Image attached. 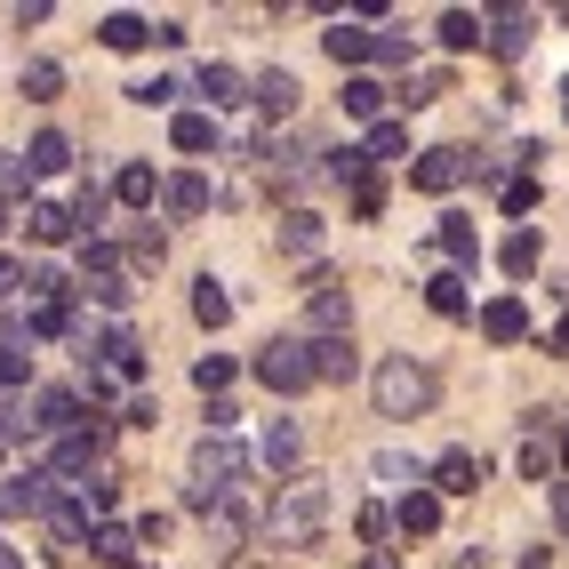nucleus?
Returning a JSON list of instances; mask_svg holds the SVG:
<instances>
[{"label": "nucleus", "instance_id": "obj_32", "mask_svg": "<svg viewBox=\"0 0 569 569\" xmlns=\"http://www.w3.org/2000/svg\"><path fill=\"white\" fill-rule=\"evenodd\" d=\"M169 137H177V153H209L217 144V112H177Z\"/></svg>", "mask_w": 569, "mask_h": 569}, {"label": "nucleus", "instance_id": "obj_22", "mask_svg": "<svg viewBox=\"0 0 569 569\" xmlns=\"http://www.w3.org/2000/svg\"><path fill=\"white\" fill-rule=\"evenodd\" d=\"M193 89H201V97H209L217 112H233V104L249 97V81H241L233 64H201V72H193Z\"/></svg>", "mask_w": 569, "mask_h": 569}, {"label": "nucleus", "instance_id": "obj_28", "mask_svg": "<svg viewBox=\"0 0 569 569\" xmlns=\"http://www.w3.org/2000/svg\"><path fill=\"white\" fill-rule=\"evenodd\" d=\"M281 257H321V217L313 209H289L281 217Z\"/></svg>", "mask_w": 569, "mask_h": 569}, {"label": "nucleus", "instance_id": "obj_12", "mask_svg": "<svg viewBox=\"0 0 569 569\" xmlns=\"http://www.w3.org/2000/svg\"><path fill=\"white\" fill-rule=\"evenodd\" d=\"M481 337H489V346H521V337H529V306H521V297H489V306H481Z\"/></svg>", "mask_w": 569, "mask_h": 569}, {"label": "nucleus", "instance_id": "obj_19", "mask_svg": "<svg viewBox=\"0 0 569 569\" xmlns=\"http://www.w3.org/2000/svg\"><path fill=\"white\" fill-rule=\"evenodd\" d=\"M353 369H361L353 337H321V346H313V386H346Z\"/></svg>", "mask_w": 569, "mask_h": 569}, {"label": "nucleus", "instance_id": "obj_29", "mask_svg": "<svg viewBox=\"0 0 569 569\" xmlns=\"http://www.w3.org/2000/svg\"><path fill=\"white\" fill-rule=\"evenodd\" d=\"M112 201H129V209H153V201H161V177L144 169V161H129L121 177H112Z\"/></svg>", "mask_w": 569, "mask_h": 569}, {"label": "nucleus", "instance_id": "obj_2", "mask_svg": "<svg viewBox=\"0 0 569 569\" xmlns=\"http://www.w3.org/2000/svg\"><path fill=\"white\" fill-rule=\"evenodd\" d=\"M369 401H377V417H426L441 401V377H433V361H417V353H386L369 369Z\"/></svg>", "mask_w": 569, "mask_h": 569}, {"label": "nucleus", "instance_id": "obj_17", "mask_svg": "<svg viewBox=\"0 0 569 569\" xmlns=\"http://www.w3.org/2000/svg\"><path fill=\"white\" fill-rule=\"evenodd\" d=\"M161 209L184 224V217H201L209 209V177H193V169H177V177H161Z\"/></svg>", "mask_w": 569, "mask_h": 569}, {"label": "nucleus", "instance_id": "obj_23", "mask_svg": "<svg viewBox=\"0 0 569 569\" xmlns=\"http://www.w3.org/2000/svg\"><path fill=\"white\" fill-rule=\"evenodd\" d=\"M64 161H72V137L64 129H41V137L24 144V177H57Z\"/></svg>", "mask_w": 569, "mask_h": 569}, {"label": "nucleus", "instance_id": "obj_55", "mask_svg": "<svg viewBox=\"0 0 569 569\" xmlns=\"http://www.w3.org/2000/svg\"><path fill=\"white\" fill-rule=\"evenodd\" d=\"M9 224H17V209H9V193H0V233H9Z\"/></svg>", "mask_w": 569, "mask_h": 569}, {"label": "nucleus", "instance_id": "obj_52", "mask_svg": "<svg viewBox=\"0 0 569 569\" xmlns=\"http://www.w3.org/2000/svg\"><path fill=\"white\" fill-rule=\"evenodd\" d=\"M553 521H561V529H569V481H561V489H553Z\"/></svg>", "mask_w": 569, "mask_h": 569}, {"label": "nucleus", "instance_id": "obj_34", "mask_svg": "<svg viewBox=\"0 0 569 569\" xmlns=\"http://www.w3.org/2000/svg\"><path fill=\"white\" fill-rule=\"evenodd\" d=\"M41 521L57 529V538H64V546H81V538H89V506H72V498H64V489H57V498H49V513H41Z\"/></svg>", "mask_w": 569, "mask_h": 569}, {"label": "nucleus", "instance_id": "obj_9", "mask_svg": "<svg viewBox=\"0 0 569 569\" xmlns=\"http://www.w3.org/2000/svg\"><path fill=\"white\" fill-rule=\"evenodd\" d=\"M481 449H449V458H433L426 466V489H433V498H473V489H481Z\"/></svg>", "mask_w": 569, "mask_h": 569}, {"label": "nucleus", "instance_id": "obj_11", "mask_svg": "<svg viewBox=\"0 0 569 569\" xmlns=\"http://www.w3.org/2000/svg\"><path fill=\"white\" fill-rule=\"evenodd\" d=\"M24 346H49V337H64L72 329V297H24Z\"/></svg>", "mask_w": 569, "mask_h": 569}, {"label": "nucleus", "instance_id": "obj_46", "mask_svg": "<svg viewBox=\"0 0 569 569\" xmlns=\"http://www.w3.org/2000/svg\"><path fill=\"white\" fill-rule=\"evenodd\" d=\"M361 538H369V553H386V538H393V513H386V506H361Z\"/></svg>", "mask_w": 569, "mask_h": 569}, {"label": "nucleus", "instance_id": "obj_38", "mask_svg": "<svg viewBox=\"0 0 569 569\" xmlns=\"http://www.w3.org/2000/svg\"><path fill=\"white\" fill-rule=\"evenodd\" d=\"M538 257H546V249H538V233H529V224H521V233H513V241L498 249V264H506L513 281H529V273H538Z\"/></svg>", "mask_w": 569, "mask_h": 569}, {"label": "nucleus", "instance_id": "obj_7", "mask_svg": "<svg viewBox=\"0 0 569 569\" xmlns=\"http://www.w3.org/2000/svg\"><path fill=\"white\" fill-rule=\"evenodd\" d=\"M473 169H481V161L466 153V144H426V153H417V169H409V184H417V193H458Z\"/></svg>", "mask_w": 569, "mask_h": 569}, {"label": "nucleus", "instance_id": "obj_10", "mask_svg": "<svg viewBox=\"0 0 569 569\" xmlns=\"http://www.w3.org/2000/svg\"><path fill=\"white\" fill-rule=\"evenodd\" d=\"M529 9H481V49H498V57H521L529 49Z\"/></svg>", "mask_w": 569, "mask_h": 569}, {"label": "nucleus", "instance_id": "obj_5", "mask_svg": "<svg viewBox=\"0 0 569 569\" xmlns=\"http://www.w3.org/2000/svg\"><path fill=\"white\" fill-rule=\"evenodd\" d=\"M321 337H353V297L337 289L329 264H313V289H306V346H321Z\"/></svg>", "mask_w": 569, "mask_h": 569}, {"label": "nucleus", "instance_id": "obj_27", "mask_svg": "<svg viewBox=\"0 0 569 569\" xmlns=\"http://www.w3.org/2000/svg\"><path fill=\"white\" fill-rule=\"evenodd\" d=\"M24 377H32V346H24V329L17 321H0V386H24Z\"/></svg>", "mask_w": 569, "mask_h": 569}, {"label": "nucleus", "instance_id": "obj_49", "mask_svg": "<svg viewBox=\"0 0 569 569\" xmlns=\"http://www.w3.org/2000/svg\"><path fill=\"white\" fill-rule=\"evenodd\" d=\"M17 281H24V264H17V257H0V297H17Z\"/></svg>", "mask_w": 569, "mask_h": 569}, {"label": "nucleus", "instance_id": "obj_44", "mask_svg": "<svg viewBox=\"0 0 569 569\" xmlns=\"http://www.w3.org/2000/svg\"><path fill=\"white\" fill-rule=\"evenodd\" d=\"M498 201H506V217H529V209H538V177H506Z\"/></svg>", "mask_w": 569, "mask_h": 569}, {"label": "nucleus", "instance_id": "obj_25", "mask_svg": "<svg viewBox=\"0 0 569 569\" xmlns=\"http://www.w3.org/2000/svg\"><path fill=\"white\" fill-rule=\"evenodd\" d=\"M297 458H306V433H297L289 417H273V426H264V466H273V473H297Z\"/></svg>", "mask_w": 569, "mask_h": 569}, {"label": "nucleus", "instance_id": "obj_36", "mask_svg": "<svg viewBox=\"0 0 569 569\" xmlns=\"http://www.w3.org/2000/svg\"><path fill=\"white\" fill-rule=\"evenodd\" d=\"M401 153H409V129H401V121H377L369 144H361V161H369V169H377V161H401Z\"/></svg>", "mask_w": 569, "mask_h": 569}, {"label": "nucleus", "instance_id": "obj_1", "mask_svg": "<svg viewBox=\"0 0 569 569\" xmlns=\"http://www.w3.org/2000/svg\"><path fill=\"white\" fill-rule=\"evenodd\" d=\"M241 481H249V449L233 433H201L193 441V489H184V506L217 513L224 498H241Z\"/></svg>", "mask_w": 569, "mask_h": 569}, {"label": "nucleus", "instance_id": "obj_15", "mask_svg": "<svg viewBox=\"0 0 569 569\" xmlns=\"http://www.w3.org/2000/svg\"><path fill=\"white\" fill-rule=\"evenodd\" d=\"M393 529H401V538H433V529H441V498H433V489H401Z\"/></svg>", "mask_w": 569, "mask_h": 569}, {"label": "nucleus", "instance_id": "obj_20", "mask_svg": "<svg viewBox=\"0 0 569 569\" xmlns=\"http://www.w3.org/2000/svg\"><path fill=\"white\" fill-rule=\"evenodd\" d=\"M386 97H393L386 81H369V72H346V97H337V104H346L353 121H369V129H377V121H386Z\"/></svg>", "mask_w": 569, "mask_h": 569}, {"label": "nucleus", "instance_id": "obj_31", "mask_svg": "<svg viewBox=\"0 0 569 569\" xmlns=\"http://www.w3.org/2000/svg\"><path fill=\"white\" fill-rule=\"evenodd\" d=\"M393 97H401V104L417 112V104H433V97H449V72H441V64H417V72H401V89H393Z\"/></svg>", "mask_w": 569, "mask_h": 569}, {"label": "nucleus", "instance_id": "obj_51", "mask_svg": "<svg viewBox=\"0 0 569 569\" xmlns=\"http://www.w3.org/2000/svg\"><path fill=\"white\" fill-rule=\"evenodd\" d=\"M521 569H553V553H546V546H529V553H521Z\"/></svg>", "mask_w": 569, "mask_h": 569}, {"label": "nucleus", "instance_id": "obj_14", "mask_svg": "<svg viewBox=\"0 0 569 569\" xmlns=\"http://www.w3.org/2000/svg\"><path fill=\"white\" fill-rule=\"evenodd\" d=\"M441 257H449V273H473L481 264V233H473V217H441Z\"/></svg>", "mask_w": 569, "mask_h": 569}, {"label": "nucleus", "instance_id": "obj_43", "mask_svg": "<svg viewBox=\"0 0 569 569\" xmlns=\"http://www.w3.org/2000/svg\"><path fill=\"white\" fill-rule=\"evenodd\" d=\"M377 481H401V489H426V466H417V458H401V449H386V458H377Z\"/></svg>", "mask_w": 569, "mask_h": 569}, {"label": "nucleus", "instance_id": "obj_58", "mask_svg": "<svg viewBox=\"0 0 569 569\" xmlns=\"http://www.w3.org/2000/svg\"><path fill=\"white\" fill-rule=\"evenodd\" d=\"M0 458H9V449H0Z\"/></svg>", "mask_w": 569, "mask_h": 569}, {"label": "nucleus", "instance_id": "obj_50", "mask_svg": "<svg viewBox=\"0 0 569 569\" xmlns=\"http://www.w3.org/2000/svg\"><path fill=\"white\" fill-rule=\"evenodd\" d=\"M546 346H553V353H561V361H569V313H561V321H553V337H546Z\"/></svg>", "mask_w": 569, "mask_h": 569}, {"label": "nucleus", "instance_id": "obj_21", "mask_svg": "<svg viewBox=\"0 0 569 569\" xmlns=\"http://www.w3.org/2000/svg\"><path fill=\"white\" fill-rule=\"evenodd\" d=\"M0 449H41V426H32V401L24 393L0 401Z\"/></svg>", "mask_w": 569, "mask_h": 569}, {"label": "nucleus", "instance_id": "obj_33", "mask_svg": "<svg viewBox=\"0 0 569 569\" xmlns=\"http://www.w3.org/2000/svg\"><path fill=\"white\" fill-rule=\"evenodd\" d=\"M426 306H433L441 321H458V313L473 306V297H466V273H433V281H426Z\"/></svg>", "mask_w": 569, "mask_h": 569}, {"label": "nucleus", "instance_id": "obj_26", "mask_svg": "<svg viewBox=\"0 0 569 569\" xmlns=\"http://www.w3.org/2000/svg\"><path fill=\"white\" fill-rule=\"evenodd\" d=\"M97 41H104V49H121V57H137L144 41H153V24H144V17H129V9H112V17L97 24Z\"/></svg>", "mask_w": 569, "mask_h": 569}, {"label": "nucleus", "instance_id": "obj_18", "mask_svg": "<svg viewBox=\"0 0 569 569\" xmlns=\"http://www.w3.org/2000/svg\"><path fill=\"white\" fill-rule=\"evenodd\" d=\"M89 553H97L104 569H144V561H137V529H121V521H97V529H89Z\"/></svg>", "mask_w": 569, "mask_h": 569}, {"label": "nucleus", "instance_id": "obj_30", "mask_svg": "<svg viewBox=\"0 0 569 569\" xmlns=\"http://www.w3.org/2000/svg\"><path fill=\"white\" fill-rule=\"evenodd\" d=\"M433 41H441V49H481V9H441Z\"/></svg>", "mask_w": 569, "mask_h": 569}, {"label": "nucleus", "instance_id": "obj_40", "mask_svg": "<svg viewBox=\"0 0 569 569\" xmlns=\"http://www.w3.org/2000/svg\"><path fill=\"white\" fill-rule=\"evenodd\" d=\"M193 386H201L209 401H224V386H233V353H201V361H193Z\"/></svg>", "mask_w": 569, "mask_h": 569}, {"label": "nucleus", "instance_id": "obj_13", "mask_svg": "<svg viewBox=\"0 0 569 569\" xmlns=\"http://www.w3.org/2000/svg\"><path fill=\"white\" fill-rule=\"evenodd\" d=\"M249 97H257V112H273V121H289V112H297V97H306V89H297V72H289V64H273V72H257V81H249Z\"/></svg>", "mask_w": 569, "mask_h": 569}, {"label": "nucleus", "instance_id": "obj_3", "mask_svg": "<svg viewBox=\"0 0 569 569\" xmlns=\"http://www.w3.org/2000/svg\"><path fill=\"white\" fill-rule=\"evenodd\" d=\"M264 529H273V546H313L329 529V481L321 473H289L273 513H264Z\"/></svg>", "mask_w": 569, "mask_h": 569}, {"label": "nucleus", "instance_id": "obj_8", "mask_svg": "<svg viewBox=\"0 0 569 569\" xmlns=\"http://www.w3.org/2000/svg\"><path fill=\"white\" fill-rule=\"evenodd\" d=\"M57 473L49 466H32V473H9L0 481V521H17V513H49V498H57Z\"/></svg>", "mask_w": 569, "mask_h": 569}, {"label": "nucleus", "instance_id": "obj_24", "mask_svg": "<svg viewBox=\"0 0 569 569\" xmlns=\"http://www.w3.org/2000/svg\"><path fill=\"white\" fill-rule=\"evenodd\" d=\"M24 233L41 241V249L72 241V209H64V201H32V209H24Z\"/></svg>", "mask_w": 569, "mask_h": 569}, {"label": "nucleus", "instance_id": "obj_56", "mask_svg": "<svg viewBox=\"0 0 569 569\" xmlns=\"http://www.w3.org/2000/svg\"><path fill=\"white\" fill-rule=\"evenodd\" d=\"M0 569H24V561H17V553H9V546H0Z\"/></svg>", "mask_w": 569, "mask_h": 569}, {"label": "nucleus", "instance_id": "obj_54", "mask_svg": "<svg viewBox=\"0 0 569 569\" xmlns=\"http://www.w3.org/2000/svg\"><path fill=\"white\" fill-rule=\"evenodd\" d=\"M553 466H561V473H569V426H561V449H553Z\"/></svg>", "mask_w": 569, "mask_h": 569}, {"label": "nucleus", "instance_id": "obj_6", "mask_svg": "<svg viewBox=\"0 0 569 569\" xmlns=\"http://www.w3.org/2000/svg\"><path fill=\"white\" fill-rule=\"evenodd\" d=\"M257 377L273 393H306L313 386V346H306V337H273V346L257 353Z\"/></svg>", "mask_w": 569, "mask_h": 569}, {"label": "nucleus", "instance_id": "obj_45", "mask_svg": "<svg viewBox=\"0 0 569 569\" xmlns=\"http://www.w3.org/2000/svg\"><path fill=\"white\" fill-rule=\"evenodd\" d=\"M329 177H337V184H369L377 169L361 161V144H346V153H329Z\"/></svg>", "mask_w": 569, "mask_h": 569}, {"label": "nucleus", "instance_id": "obj_41", "mask_svg": "<svg viewBox=\"0 0 569 569\" xmlns=\"http://www.w3.org/2000/svg\"><path fill=\"white\" fill-rule=\"evenodd\" d=\"M57 89H64V64H49V57H32V64H24V97H32V104H49Z\"/></svg>", "mask_w": 569, "mask_h": 569}, {"label": "nucleus", "instance_id": "obj_42", "mask_svg": "<svg viewBox=\"0 0 569 569\" xmlns=\"http://www.w3.org/2000/svg\"><path fill=\"white\" fill-rule=\"evenodd\" d=\"M513 466H521V481H553V441H538V433H529Z\"/></svg>", "mask_w": 569, "mask_h": 569}, {"label": "nucleus", "instance_id": "obj_47", "mask_svg": "<svg viewBox=\"0 0 569 569\" xmlns=\"http://www.w3.org/2000/svg\"><path fill=\"white\" fill-rule=\"evenodd\" d=\"M129 97H137V104H153V112H169V104H177L184 89H177V81H137Z\"/></svg>", "mask_w": 569, "mask_h": 569}, {"label": "nucleus", "instance_id": "obj_39", "mask_svg": "<svg viewBox=\"0 0 569 569\" xmlns=\"http://www.w3.org/2000/svg\"><path fill=\"white\" fill-rule=\"evenodd\" d=\"M129 264H137V273H161V264H169V233H161V224H144V233L129 241Z\"/></svg>", "mask_w": 569, "mask_h": 569}, {"label": "nucleus", "instance_id": "obj_48", "mask_svg": "<svg viewBox=\"0 0 569 569\" xmlns=\"http://www.w3.org/2000/svg\"><path fill=\"white\" fill-rule=\"evenodd\" d=\"M377 209H386V184H377V177L353 184V217H377Z\"/></svg>", "mask_w": 569, "mask_h": 569}, {"label": "nucleus", "instance_id": "obj_35", "mask_svg": "<svg viewBox=\"0 0 569 569\" xmlns=\"http://www.w3.org/2000/svg\"><path fill=\"white\" fill-rule=\"evenodd\" d=\"M193 321H201V329H224V321H233V297H224V281H217V273L193 289Z\"/></svg>", "mask_w": 569, "mask_h": 569}, {"label": "nucleus", "instance_id": "obj_37", "mask_svg": "<svg viewBox=\"0 0 569 569\" xmlns=\"http://www.w3.org/2000/svg\"><path fill=\"white\" fill-rule=\"evenodd\" d=\"M104 209H112V193H104V184H81V201H72V233L89 224V241H104Z\"/></svg>", "mask_w": 569, "mask_h": 569}, {"label": "nucleus", "instance_id": "obj_4", "mask_svg": "<svg viewBox=\"0 0 569 569\" xmlns=\"http://www.w3.org/2000/svg\"><path fill=\"white\" fill-rule=\"evenodd\" d=\"M72 297H89V306H104V313H129L137 281H129V264L112 257V241H89L81 249V281H72Z\"/></svg>", "mask_w": 569, "mask_h": 569}, {"label": "nucleus", "instance_id": "obj_16", "mask_svg": "<svg viewBox=\"0 0 569 569\" xmlns=\"http://www.w3.org/2000/svg\"><path fill=\"white\" fill-rule=\"evenodd\" d=\"M369 41H377V32H369V24H353V17H337V24L321 32V49L346 64V72H361V64H369Z\"/></svg>", "mask_w": 569, "mask_h": 569}, {"label": "nucleus", "instance_id": "obj_53", "mask_svg": "<svg viewBox=\"0 0 569 569\" xmlns=\"http://www.w3.org/2000/svg\"><path fill=\"white\" fill-rule=\"evenodd\" d=\"M361 569H401V561L393 553H361Z\"/></svg>", "mask_w": 569, "mask_h": 569}, {"label": "nucleus", "instance_id": "obj_57", "mask_svg": "<svg viewBox=\"0 0 569 569\" xmlns=\"http://www.w3.org/2000/svg\"><path fill=\"white\" fill-rule=\"evenodd\" d=\"M561 97H569V81H561Z\"/></svg>", "mask_w": 569, "mask_h": 569}]
</instances>
